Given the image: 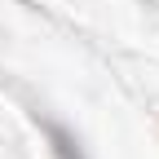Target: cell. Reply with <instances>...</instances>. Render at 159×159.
<instances>
[{
  "label": "cell",
  "instance_id": "cell-1",
  "mask_svg": "<svg viewBox=\"0 0 159 159\" xmlns=\"http://www.w3.org/2000/svg\"><path fill=\"white\" fill-rule=\"evenodd\" d=\"M49 128V137H53V150H57V159H80V142H75V137L66 133V128H57V124H44Z\"/></svg>",
  "mask_w": 159,
  "mask_h": 159
}]
</instances>
